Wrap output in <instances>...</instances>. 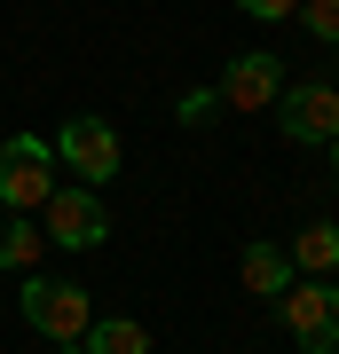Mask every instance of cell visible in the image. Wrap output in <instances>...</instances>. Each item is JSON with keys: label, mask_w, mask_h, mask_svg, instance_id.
<instances>
[{"label": "cell", "mask_w": 339, "mask_h": 354, "mask_svg": "<svg viewBox=\"0 0 339 354\" xmlns=\"http://www.w3.org/2000/svg\"><path fill=\"white\" fill-rule=\"evenodd\" d=\"M284 252H292V268H308V276H331L339 268V221H308Z\"/></svg>", "instance_id": "30bf717a"}, {"label": "cell", "mask_w": 339, "mask_h": 354, "mask_svg": "<svg viewBox=\"0 0 339 354\" xmlns=\"http://www.w3.org/2000/svg\"><path fill=\"white\" fill-rule=\"evenodd\" d=\"M16 307H24V323L40 330V339H55V346H79L87 323H95V299L79 283H55V276H24Z\"/></svg>", "instance_id": "6da1fadb"}, {"label": "cell", "mask_w": 339, "mask_h": 354, "mask_svg": "<svg viewBox=\"0 0 339 354\" xmlns=\"http://www.w3.org/2000/svg\"><path fill=\"white\" fill-rule=\"evenodd\" d=\"M40 252H48V228H32L24 213L0 228V268H8V276H32V268H40Z\"/></svg>", "instance_id": "8fae6325"}, {"label": "cell", "mask_w": 339, "mask_h": 354, "mask_svg": "<svg viewBox=\"0 0 339 354\" xmlns=\"http://www.w3.org/2000/svg\"><path fill=\"white\" fill-rule=\"evenodd\" d=\"M237 276H245V291H261V299H284L292 291V252L284 244H245Z\"/></svg>", "instance_id": "ba28073f"}, {"label": "cell", "mask_w": 339, "mask_h": 354, "mask_svg": "<svg viewBox=\"0 0 339 354\" xmlns=\"http://www.w3.org/2000/svg\"><path fill=\"white\" fill-rule=\"evenodd\" d=\"M331 87H339V79H331Z\"/></svg>", "instance_id": "e0dca14e"}, {"label": "cell", "mask_w": 339, "mask_h": 354, "mask_svg": "<svg viewBox=\"0 0 339 354\" xmlns=\"http://www.w3.org/2000/svg\"><path fill=\"white\" fill-rule=\"evenodd\" d=\"M277 315H284V330H292V346L300 354H339V283H300L292 276V291L277 299Z\"/></svg>", "instance_id": "3957f363"}, {"label": "cell", "mask_w": 339, "mask_h": 354, "mask_svg": "<svg viewBox=\"0 0 339 354\" xmlns=\"http://www.w3.org/2000/svg\"><path fill=\"white\" fill-rule=\"evenodd\" d=\"M63 165H71L79 181H119V165H126V150H119V134H111V118H63Z\"/></svg>", "instance_id": "52a82bcc"}, {"label": "cell", "mask_w": 339, "mask_h": 354, "mask_svg": "<svg viewBox=\"0 0 339 354\" xmlns=\"http://www.w3.org/2000/svg\"><path fill=\"white\" fill-rule=\"evenodd\" d=\"M48 197H55V142L8 134L0 142V205L8 213H40Z\"/></svg>", "instance_id": "7a4b0ae2"}, {"label": "cell", "mask_w": 339, "mask_h": 354, "mask_svg": "<svg viewBox=\"0 0 339 354\" xmlns=\"http://www.w3.org/2000/svg\"><path fill=\"white\" fill-rule=\"evenodd\" d=\"M331 174H339V142H331Z\"/></svg>", "instance_id": "9a60e30c"}, {"label": "cell", "mask_w": 339, "mask_h": 354, "mask_svg": "<svg viewBox=\"0 0 339 354\" xmlns=\"http://www.w3.org/2000/svg\"><path fill=\"white\" fill-rule=\"evenodd\" d=\"M277 111H284V142H300V150H315V142H339V87L331 79H300V87H284L277 95Z\"/></svg>", "instance_id": "277c9868"}, {"label": "cell", "mask_w": 339, "mask_h": 354, "mask_svg": "<svg viewBox=\"0 0 339 354\" xmlns=\"http://www.w3.org/2000/svg\"><path fill=\"white\" fill-rule=\"evenodd\" d=\"M292 24H300L308 39H339V0H300V8H292Z\"/></svg>", "instance_id": "7c38bea8"}, {"label": "cell", "mask_w": 339, "mask_h": 354, "mask_svg": "<svg viewBox=\"0 0 339 354\" xmlns=\"http://www.w3.org/2000/svg\"><path fill=\"white\" fill-rule=\"evenodd\" d=\"M55 354H79V346H55Z\"/></svg>", "instance_id": "2e32d148"}, {"label": "cell", "mask_w": 339, "mask_h": 354, "mask_svg": "<svg viewBox=\"0 0 339 354\" xmlns=\"http://www.w3.org/2000/svg\"><path fill=\"white\" fill-rule=\"evenodd\" d=\"M79 354H150V330H142L134 315H95L87 339H79Z\"/></svg>", "instance_id": "9c48e42d"}, {"label": "cell", "mask_w": 339, "mask_h": 354, "mask_svg": "<svg viewBox=\"0 0 339 354\" xmlns=\"http://www.w3.org/2000/svg\"><path fill=\"white\" fill-rule=\"evenodd\" d=\"M214 95H221V111H268V102H277L284 95V64H277V55H261V48H252V55H229V64H221V79H214Z\"/></svg>", "instance_id": "8992f818"}, {"label": "cell", "mask_w": 339, "mask_h": 354, "mask_svg": "<svg viewBox=\"0 0 339 354\" xmlns=\"http://www.w3.org/2000/svg\"><path fill=\"white\" fill-rule=\"evenodd\" d=\"M237 8H245V16H261V24H284L300 0H237Z\"/></svg>", "instance_id": "5bb4252c"}, {"label": "cell", "mask_w": 339, "mask_h": 354, "mask_svg": "<svg viewBox=\"0 0 339 354\" xmlns=\"http://www.w3.org/2000/svg\"><path fill=\"white\" fill-rule=\"evenodd\" d=\"M40 213H48V244H63V252H95V244L111 236V205H103L87 181H79V189H55Z\"/></svg>", "instance_id": "5b68a950"}, {"label": "cell", "mask_w": 339, "mask_h": 354, "mask_svg": "<svg viewBox=\"0 0 339 354\" xmlns=\"http://www.w3.org/2000/svg\"><path fill=\"white\" fill-rule=\"evenodd\" d=\"M174 118H182V127H214V118H221V95H214V87H182Z\"/></svg>", "instance_id": "4fadbf2b"}]
</instances>
